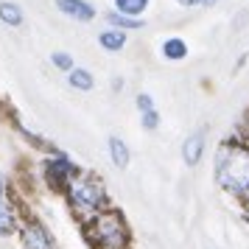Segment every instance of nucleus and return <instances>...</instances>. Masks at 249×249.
Segmentation results:
<instances>
[{
  "label": "nucleus",
  "instance_id": "nucleus-1",
  "mask_svg": "<svg viewBox=\"0 0 249 249\" xmlns=\"http://www.w3.org/2000/svg\"><path fill=\"white\" fill-rule=\"evenodd\" d=\"M213 179L235 202L249 193V146L238 135L218 143L213 154Z\"/></svg>",
  "mask_w": 249,
  "mask_h": 249
},
{
  "label": "nucleus",
  "instance_id": "nucleus-2",
  "mask_svg": "<svg viewBox=\"0 0 249 249\" xmlns=\"http://www.w3.org/2000/svg\"><path fill=\"white\" fill-rule=\"evenodd\" d=\"M65 199L73 207V213L81 215V221H90V218H95V215H101L104 210L112 207L104 179L98 174H92V171H81L79 177L70 182Z\"/></svg>",
  "mask_w": 249,
  "mask_h": 249
},
{
  "label": "nucleus",
  "instance_id": "nucleus-3",
  "mask_svg": "<svg viewBox=\"0 0 249 249\" xmlns=\"http://www.w3.org/2000/svg\"><path fill=\"white\" fill-rule=\"evenodd\" d=\"M84 238L92 249H132V230L115 207L84 221Z\"/></svg>",
  "mask_w": 249,
  "mask_h": 249
},
{
  "label": "nucleus",
  "instance_id": "nucleus-4",
  "mask_svg": "<svg viewBox=\"0 0 249 249\" xmlns=\"http://www.w3.org/2000/svg\"><path fill=\"white\" fill-rule=\"evenodd\" d=\"M42 174H45V185L51 188L53 193H68L70 182L79 177L81 171L79 165L73 162L70 157H65V154H51V157L42 162Z\"/></svg>",
  "mask_w": 249,
  "mask_h": 249
},
{
  "label": "nucleus",
  "instance_id": "nucleus-5",
  "mask_svg": "<svg viewBox=\"0 0 249 249\" xmlns=\"http://www.w3.org/2000/svg\"><path fill=\"white\" fill-rule=\"evenodd\" d=\"M20 244L23 249H56L53 244V235H51V230H48L42 221H36V218H23L20 221Z\"/></svg>",
  "mask_w": 249,
  "mask_h": 249
},
{
  "label": "nucleus",
  "instance_id": "nucleus-6",
  "mask_svg": "<svg viewBox=\"0 0 249 249\" xmlns=\"http://www.w3.org/2000/svg\"><path fill=\"white\" fill-rule=\"evenodd\" d=\"M204 151H207V135L204 132H193V135L185 137L182 143V162L188 168H196L204 160Z\"/></svg>",
  "mask_w": 249,
  "mask_h": 249
},
{
  "label": "nucleus",
  "instance_id": "nucleus-7",
  "mask_svg": "<svg viewBox=\"0 0 249 249\" xmlns=\"http://www.w3.org/2000/svg\"><path fill=\"white\" fill-rule=\"evenodd\" d=\"M56 9L65 17H73L79 23H90L92 17H95V9H92L87 0H56Z\"/></svg>",
  "mask_w": 249,
  "mask_h": 249
},
{
  "label": "nucleus",
  "instance_id": "nucleus-8",
  "mask_svg": "<svg viewBox=\"0 0 249 249\" xmlns=\"http://www.w3.org/2000/svg\"><path fill=\"white\" fill-rule=\"evenodd\" d=\"M20 221H23L20 218V210L12 202H0V238L17 232L20 230Z\"/></svg>",
  "mask_w": 249,
  "mask_h": 249
},
{
  "label": "nucleus",
  "instance_id": "nucleus-9",
  "mask_svg": "<svg viewBox=\"0 0 249 249\" xmlns=\"http://www.w3.org/2000/svg\"><path fill=\"white\" fill-rule=\"evenodd\" d=\"M107 146H109V160H112L115 168H126L132 162V151H129V146H126L121 137H109Z\"/></svg>",
  "mask_w": 249,
  "mask_h": 249
},
{
  "label": "nucleus",
  "instance_id": "nucleus-10",
  "mask_svg": "<svg viewBox=\"0 0 249 249\" xmlns=\"http://www.w3.org/2000/svg\"><path fill=\"white\" fill-rule=\"evenodd\" d=\"M162 56L168 59V62H182V59L188 56V42L182 36H168L162 42Z\"/></svg>",
  "mask_w": 249,
  "mask_h": 249
},
{
  "label": "nucleus",
  "instance_id": "nucleus-11",
  "mask_svg": "<svg viewBox=\"0 0 249 249\" xmlns=\"http://www.w3.org/2000/svg\"><path fill=\"white\" fill-rule=\"evenodd\" d=\"M98 45H101L104 51H109V53H118V51L126 45V31H118V28L104 31V34L98 36Z\"/></svg>",
  "mask_w": 249,
  "mask_h": 249
},
{
  "label": "nucleus",
  "instance_id": "nucleus-12",
  "mask_svg": "<svg viewBox=\"0 0 249 249\" xmlns=\"http://www.w3.org/2000/svg\"><path fill=\"white\" fill-rule=\"evenodd\" d=\"M107 23L118 28V31H137V28H143V20L140 17H126L121 12H109L107 14Z\"/></svg>",
  "mask_w": 249,
  "mask_h": 249
},
{
  "label": "nucleus",
  "instance_id": "nucleus-13",
  "mask_svg": "<svg viewBox=\"0 0 249 249\" xmlns=\"http://www.w3.org/2000/svg\"><path fill=\"white\" fill-rule=\"evenodd\" d=\"M68 81H70V87H76V90H81V92L92 90V84H95L92 73L90 70H84V68H73L70 70V76H68Z\"/></svg>",
  "mask_w": 249,
  "mask_h": 249
},
{
  "label": "nucleus",
  "instance_id": "nucleus-14",
  "mask_svg": "<svg viewBox=\"0 0 249 249\" xmlns=\"http://www.w3.org/2000/svg\"><path fill=\"white\" fill-rule=\"evenodd\" d=\"M148 9V0H115V12L126 14V17H140Z\"/></svg>",
  "mask_w": 249,
  "mask_h": 249
},
{
  "label": "nucleus",
  "instance_id": "nucleus-15",
  "mask_svg": "<svg viewBox=\"0 0 249 249\" xmlns=\"http://www.w3.org/2000/svg\"><path fill=\"white\" fill-rule=\"evenodd\" d=\"M0 20L6 25H20L23 23V12H20V6L17 3H9V0H3L0 3Z\"/></svg>",
  "mask_w": 249,
  "mask_h": 249
},
{
  "label": "nucleus",
  "instance_id": "nucleus-16",
  "mask_svg": "<svg viewBox=\"0 0 249 249\" xmlns=\"http://www.w3.org/2000/svg\"><path fill=\"white\" fill-rule=\"evenodd\" d=\"M140 126H143L146 132H154V129H160V112H157V109L140 112Z\"/></svg>",
  "mask_w": 249,
  "mask_h": 249
},
{
  "label": "nucleus",
  "instance_id": "nucleus-17",
  "mask_svg": "<svg viewBox=\"0 0 249 249\" xmlns=\"http://www.w3.org/2000/svg\"><path fill=\"white\" fill-rule=\"evenodd\" d=\"M51 62H53V65H56L59 70H73V59L68 56V53H62V51H59V53H53V56H51Z\"/></svg>",
  "mask_w": 249,
  "mask_h": 249
},
{
  "label": "nucleus",
  "instance_id": "nucleus-18",
  "mask_svg": "<svg viewBox=\"0 0 249 249\" xmlns=\"http://www.w3.org/2000/svg\"><path fill=\"white\" fill-rule=\"evenodd\" d=\"M135 104H137V109H140V112H148V109H154V98H151L148 92H140Z\"/></svg>",
  "mask_w": 249,
  "mask_h": 249
},
{
  "label": "nucleus",
  "instance_id": "nucleus-19",
  "mask_svg": "<svg viewBox=\"0 0 249 249\" xmlns=\"http://www.w3.org/2000/svg\"><path fill=\"white\" fill-rule=\"evenodd\" d=\"M235 135H238V137H241V140H244V143L249 146V109H247V115L241 118V124H238V132H235Z\"/></svg>",
  "mask_w": 249,
  "mask_h": 249
},
{
  "label": "nucleus",
  "instance_id": "nucleus-20",
  "mask_svg": "<svg viewBox=\"0 0 249 249\" xmlns=\"http://www.w3.org/2000/svg\"><path fill=\"white\" fill-rule=\"evenodd\" d=\"M0 202H9V179L3 171H0Z\"/></svg>",
  "mask_w": 249,
  "mask_h": 249
},
{
  "label": "nucleus",
  "instance_id": "nucleus-21",
  "mask_svg": "<svg viewBox=\"0 0 249 249\" xmlns=\"http://www.w3.org/2000/svg\"><path fill=\"white\" fill-rule=\"evenodd\" d=\"M179 6H185V9H193V6H202V0H177Z\"/></svg>",
  "mask_w": 249,
  "mask_h": 249
},
{
  "label": "nucleus",
  "instance_id": "nucleus-22",
  "mask_svg": "<svg viewBox=\"0 0 249 249\" xmlns=\"http://www.w3.org/2000/svg\"><path fill=\"white\" fill-rule=\"evenodd\" d=\"M204 9H213V6H218V0H202Z\"/></svg>",
  "mask_w": 249,
  "mask_h": 249
}]
</instances>
